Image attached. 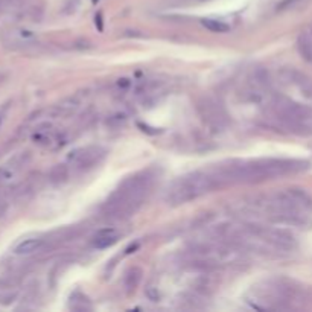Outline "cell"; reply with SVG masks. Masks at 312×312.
<instances>
[{
	"instance_id": "1",
	"label": "cell",
	"mask_w": 312,
	"mask_h": 312,
	"mask_svg": "<svg viewBox=\"0 0 312 312\" xmlns=\"http://www.w3.org/2000/svg\"><path fill=\"white\" fill-rule=\"evenodd\" d=\"M151 186L148 175H134L122 183L104 204V215L107 218H125L133 215L140 207L145 195Z\"/></svg>"
},
{
	"instance_id": "2",
	"label": "cell",
	"mask_w": 312,
	"mask_h": 312,
	"mask_svg": "<svg viewBox=\"0 0 312 312\" xmlns=\"http://www.w3.org/2000/svg\"><path fill=\"white\" fill-rule=\"evenodd\" d=\"M219 184L210 171H196L177 178L166 191L165 200L171 206H178L196 200L212 192Z\"/></svg>"
},
{
	"instance_id": "3",
	"label": "cell",
	"mask_w": 312,
	"mask_h": 312,
	"mask_svg": "<svg viewBox=\"0 0 312 312\" xmlns=\"http://www.w3.org/2000/svg\"><path fill=\"white\" fill-rule=\"evenodd\" d=\"M102 157H104V151L101 148L87 146V148H79V149H76V151L70 153L67 161L75 169L84 171V169H88L91 166L98 165Z\"/></svg>"
},
{
	"instance_id": "4",
	"label": "cell",
	"mask_w": 312,
	"mask_h": 312,
	"mask_svg": "<svg viewBox=\"0 0 312 312\" xmlns=\"http://www.w3.org/2000/svg\"><path fill=\"white\" fill-rule=\"evenodd\" d=\"M26 161L28 160L23 158V156H21L18 158H14L13 161H9L8 165L0 166V188L11 186L20 175V172L23 168H25Z\"/></svg>"
},
{
	"instance_id": "5",
	"label": "cell",
	"mask_w": 312,
	"mask_h": 312,
	"mask_svg": "<svg viewBox=\"0 0 312 312\" xmlns=\"http://www.w3.org/2000/svg\"><path fill=\"white\" fill-rule=\"evenodd\" d=\"M200 108H201V113H203V116H204V119L209 122L210 125H213V126H221L223 123H224V114L219 111V108H218V105L216 104H213V102H210L209 99H206L201 105H200Z\"/></svg>"
},
{
	"instance_id": "6",
	"label": "cell",
	"mask_w": 312,
	"mask_h": 312,
	"mask_svg": "<svg viewBox=\"0 0 312 312\" xmlns=\"http://www.w3.org/2000/svg\"><path fill=\"white\" fill-rule=\"evenodd\" d=\"M297 46H298V51L302 53L303 58L312 63V29L300 34V37L297 40Z\"/></svg>"
},
{
	"instance_id": "7",
	"label": "cell",
	"mask_w": 312,
	"mask_h": 312,
	"mask_svg": "<svg viewBox=\"0 0 312 312\" xmlns=\"http://www.w3.org/2000/svg\"><path fill=\"white\" fill-rule=\"evenodd\" d=\"M116 241H118V235L113 228H104L95 236L93 244L96 248H107V247H111Z\"/></svg>"
},
{
	"instance_id": "8",
	"label": "cell",
	"mask_w": 312,
	"mask_h": 312,
	"mask_svg": "<svg viewBox=\"0 0 312 312\" xmlns=\"http://www.w3.org/2000/svg\"><path fill=\"white\" fill-rule=\"evenodd\" d=\"M41 245H43L41 239H35V238L25 239L14 248V253L17 254V256H28V254H32V253L38 251Z\"/></svg>"
},
{
	"instance_id": "9",
	"label": "cell",
	"mask_w": 312,
	"mask_h": 312,
	"mask_svg": "<svg viewBox=\"0 0 312 312\" xmlns=\"http://www.w3.org/2000/svg\"><path fill=\"white\" fill-rule=\"evenodd\" d=\"M69 175H70V171H69V166L66 165H56L51 169L49 174V180L53 184H63L69 180Z\"/></svg>"
},
{
	"instance_id": "10",
	"label": "cell",
	"mask_w": 312,
	"mask_h": 312,
	"mask_svg": "<svg viewBox=\"0 0 312 312\" xmlns=\"http://www.w3.org/2000/svg\"><path fill=\"white\" fill-rule=\"evenodd\" d=\"M201 25L209 29L210 32H218V34H225L230 31V26L227 23L221 21V20H213V18H204L201 20Z\"/></svg>"
},
{
	"instance_id": "11",
	"label": "cell",
	"mask_w": 312,
	"mask_h": 312,
	"mask_svg": "<svg viewBox=\"0 0 312 312\" xmlns=\"http://www.w3.org/2000/svg\"><path fill=\"white\" fill-rule=\"evenodd\" d=\"M140 270L139 268H131L128 273L125 274V288L128 291H134L136 290V286L139 285V282H140Z\"/></svg>"
},
{
	"instance_id": "12",
	"label": "cell",
	"mask_w": 312,
	"mask_h": 312,
	"mask_svg": "<svg viewBox=\"0 0 312 312\" xmlns=\"http://www.w3.org/2000/svg\"><path fill=\"white\" fill-rule=\"evenodd\" d=\"M0 122H2V119H0Z\"/></svg>"
}]
</instances>
